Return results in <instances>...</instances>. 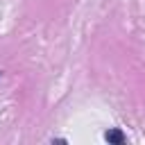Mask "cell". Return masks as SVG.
<instances>
[{
	"label": "cell",
	"mask_w": 145,
	"mask_h": 145,
	"mask_svg": "<svg viewBox=\"0 0 145 145\" xmlns=\"http://www.w3.org/2000/svg\"><path fill=\"white\" fill-rule=\"evenodd\" d=\"M106 140L120 145V143H125V134H122L120 129H109V131H106Z\"/></svg>",
	"instance_id": "1"
}]
</instances>
